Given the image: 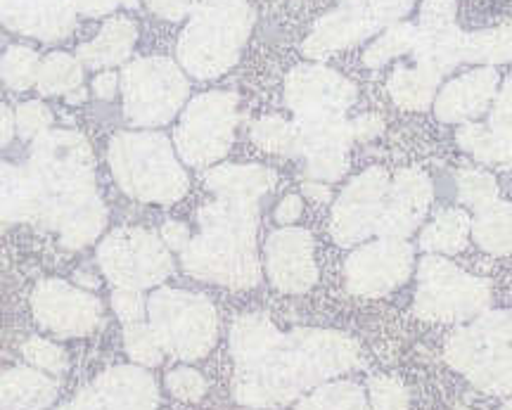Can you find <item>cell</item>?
<instances>
[{"label": "cell", "mask_w": 512, "mask_h": 410, "mask_svg": "<svg viewBox=\"0 0 512 410\" xmlns=\"http://www.w3.org/2000/svg\"><path fill=\"white\" fill-rule=\"evenodd\" d=\"M233 396L249 408H283L361 365V349L337 330L283 332L264 313H247L230 330Z\"/></svg>", "instance_id": "1"}, {"label": "cell", "mask_w": 512, "mask_h": 410, "mask_svg": "<svg viewBox=\"0 0 512 410\" xmlns=\"http://www.w3.org/2000/svg\"><path fill=\"white\" fill-rule=\"evenodd\" d=\"M27 171L41 197L36 226L55 230L69 249L93 245L105 230L107 209L95 188L88 140L74 131H46L36 138Z\"/></svg>", "instance_id": "2"}, {"label": "cell", "mask_w": 512, "mask_h": 410, "mask_svg": "<svg viewBox=\"0 0 512 410\" xmlns=\"http://www.w3.org/2000/svg\"><path fill=\"white\" fill-rule=\"evenodd\" d=\"M259 204L252 197L216 195L197 214L200 235L181 252L185 273L204 283L249 290L261 283L256 254Z\"/></svg>", "instance_id": "3"}, {"label": "cell", "mask_w": 512, "mask_h": 410, "mask_svg": "<svg viewBox=\"0 0 512 410\" xmlns=\"http://www.w3.org/2000/svg\"><path fill=\"white\" fill-rule=\"evenodd\" d=\"M114 181L128 197L174 204L188 192V174L162 133H117L110 143Z\"/></svg>", "instance_id": "4"}, {"label": "cell", "mask_w": 512, "mask_h": 410, "mask_svg": "<svg viewBox=\"0 0 512 410\" xmlns=\"http://www.w3.org/2000/svg\"><path fill=\"white\" fill-rule=\"evenodd\" d=\"M254 24L245 0H202L178 43L183 67L197 79H214L228 72Z\"/></svg>", "instance_id": "5"}, {"label": "cell", "mask_w": 512, "mask_h": 410, "mask_svg": "<svg viewBox=\"0 0 512 410\" xmlns=\"http://www.w3.org/2000/svg\"><path fill=\"white\" fill-rule=\"evenodd\" d=\"M446 363L477 389L512 394V313L484 311L448 337Z\"/></svg>", "instance_id": "6"}, {"label": "cell", "mask_w": 512, "mask_h": 410, "mask_svg": "<svg viewBox=\"0 0 512 410\" xmlns=\"http://www.w3.org/2000/svg\"><path fill=\"white\" fill-rule=\"evenodd\" d=\"M147 316L164 354L178 361L204 358L219 337V316L204 294L162 287L147 299Z\"/></svg>", "instance_id": "7"}, {"label": "cell", "mask_w": 512, "mask_h": 410, "mask_svg": "<svg viewBox=\"0 0 512 410\" xmlns=\"http://www.w3.org/2000/svg\"><path fill=\"white\" fill-rule=\"evenodd\" d=\"M491 287L486 280L460 271L451 261L430 254L418 266L415 313L432 323H463L486 311Z\"/></svg>", "instance_id": "8"}, {"label": "cell", "mask_w": 512, "mask_h": 410, "mask_svg": "<svg viewBox=\"0 0 512 410\" xmlns=\"http://www.w3.org/2000/svg\"><path fill=\"white\" fill-rule=\"evenodd\" d=\"M98 264L117 290H150L174 271L169 247L152 230L117 228L98 247Z\"/></svg>", "instance_id": "9"}, {"label": "cell", "mask_w": 512, "mask_h": 410, "mask_svg": "<svg viewBox=\"0 0 512 410\" xmlns=\"http://www.w3.org/2000/svg\"><path fill=\"white\" fill-rule=\"evenodd\" d=\"M124 112L136 126H162L181 110L188 81L174 62L162 57L138 60L126 67L124 79Z\"/></svg>", "instance_id": "10"}, {"label": "cell", "mask_w": 512, "mask_h": 410, "mask_svg": "<svg viewBox=\"0 0 512 410\" xmlns=\"http://www.w3.org/2000/svg\"><path fill=\"white\" fill-rule=\"evenodd\" d=\"M238 126V98L207 93L195 98L176 128V150L185 164L209 166L228 155Z\"/></svg>", "instance_id": "11"}, {"label": "cell", "mask_w": 512, "mask_h": 410, "mask_svg": "<svg viewBox=\"0 0 512 410\" xmlns=\"http://www.w3.org/2000/svg\"><path fill=\"white\" fill-rule=\"evenodd\" d=\"M418 0H339L330 15H325L304 43V55L325 57L335 50L349 48L399 24Z\"/></svg>", "instance_id": "12"}, {"label": "cell", "mask_w": 512, "mask_h": 410, "mask_svg": "<svg viewBox=\"0 0 512 410\" xmlns=\"http://www.w3.org/2000/svg\"><path fill=\"white\" fill-rule=\"evenodd\" d=\"M392 178L384 169H368L356 176L332 207L330 233L339 247H354L377 235Z\"/></svg>", "instance_id": "13"}, {"label": "cell", "mask_w": 512, "mask_h": 410, "mask_svg": "<svg viewBox=\"0 0 512 410\" xmlns=\"http://www.w3.org/2000/svg\"><path fill=\"white\" fill-rule=\"evenodd\" d=\"M415 252L406 240H380L358 247L347 259V287L358 297H382L406 283L413 273Z\"/></svg>", "instance_id": "14"}, {"label": "cell", "mask_w": 512, "mask_h": 410, "mask_svg": "<svg viewBox=\"0 0 512 410\" xmlns=\"http://www.w3.org/2000/svg\"><path fill=\"white\" fill-rule=\"evenodd\" d=\"M356 100L354 83L318 64L297 67L285 81V102L294 121L342 119Z\"/></svg>", "instance_id": "15"}, {"label": "cell", "mask_w": 512, "mask_h": 410, "mask_svg": "<svg viewBox=\"0 0 512 410\" xmlns=\"http://www.w3.org/2000/svg\"><path fill=\"white\" fill-rule=\"evenodd\" d=\"M31 304L38 323L57 337L91 335L102 323L100 299L62 280H46L38 285Z\"/></svg>", "instance_id": "16"}, {"label": "cell", "mask_w": 512, "mask_h": 410, "mask_svg": "<svg viewBox=\"0 0 512 410\" xmlns=\"http://www.w3.org/2000/svg\"><path fill=\"white\" fill-rule=\"evenodd\" d=\"M157 403V382L145 368L117 365L57 410H157Z\"/></svg>", "instance_id": "17"}, {"label": "cell", "mask_w": 512, "mask_h": 410, "mask_svg": "<svg viewBox=\"0 0 512 410\" xmlns=\"http://www.w3.org/2000/svg\"><path fill=\"white\" fill-rule=\"evenodd\" d=\"M465 31L456 24V0H425L420 8L413 57L444 79L463 62Z\"/></svg>", "instance_id": "18"}, {"label": "cell", "mask_w": 512, "mask_h": 410, "mask_svg": "<svg viewBox=\"0 0 512 410\" xmlns=\"http://www.w3.org/2000/svg\"><path fill=\"white\" fill-rule=\"evenodd\" d=\"M299 136L297 157H302L309 181L335 183L347 171V152L354 143V128L347 117L294 121Z\"/></svg>", "instance_id": "19"}, {"label": "cell", "mask_w": 512, "mask_h": 410, "mask_svg": "<svg viewBox=\"0 0 512 410\" xmlns=\"http://www.w3.org/2000/svg\"><path fill=\"white\" fill-rule=\"evenodd\" d=\"M313 235L304 228H280L266 242V273L280 292L299 294L318 280Z\"/></svg>", "instance_id": "20"}, {"label": "cell", "mask_w": 512, "mask_h": 410, "mask_svg": "<svg viewBox=\"0 0 512 410\" xmlns=\"http://www.w3.org/2000/svg\"><path fill=\"white\" fill-rule=\"evenodd\" d=\"M432 197L434 188L427 174H422L418 169L399 171L392 178V185H389L387 204H384L382 221L377 226V237L406 240L425 219Z\"/></svg>", "instance_id": "21"}, {"label": "cell", "mask_w": 512, "mask_h": 410, "mask_svg": "<svg viewBox=\"0 0 512 410\" xmlns=\"http://www.w3.org/2000/svg\"><path fill=\"white\" fill-rule=\"evenodd\" d=\"M458 145L479 162L494 166L512 164V76L498 88L486 124H465L458 131Z\"/></svg>", "instance_id": "22"}, {"label": "cell", "mask_w": 512, "mask_h": 410, "mask_svg": "<svg viewBox=\"0 0 512 410\" xmlns=\"http://www.w3.org/2000/svg\"><path fill=\"white\" fill-rule=\"evenodd\" d=\"M498 95V74L494 67H479L448 81L434 100V114L446 124H470L472 119L494 105Z\"/></svg>", "instance_id": "23"}, {"label": "cell", "mask_w": 512, "mask_h": 410, "mask_svg": "<svg viewBox=\"0 0 512 410\" xmlns=\"http://www.w3.org/2000/svg\"><path fill=\"white\" fill-rule=\"evenodd\" d=\"M12 27L43 41H57L74 27L72 0H0Z\"/></svg>", "instance_id": "24"}, {"label": "cell", "mask_w": 512, "mask_h": 410, "mask_svg": "<svg viewBox=\"0 0 512 410\" xmlns=\"http://www.w3.org/2000/svg\"><path fill=\"white\" fill-rule=\"evenodd\" d=\"M57 399V382L34 368L0 375V410H43Z\"/></svg>", "instance_id": "25"}, {"label": "cell", "mask_w": 512, "mask_h": 410, "mask_svg": "<svg viewBox=\"0 0 512 410\" xmlns=\"http://www.w3.org/2000/svg\"><path fill=\"white\" fill-rule=\"evenodd\" d=\"M41 219V197L29 171L0 162V230L10 223Z\"/></svg>", "instance_id": "26"}, {"label": "cell", "mask_w": 512, "mask_h": 410, "mask_svg": "<svg viewBox=\"0 0 512 410\" xmlns=\"http://www.w3.org/2000/svg\"><path fill=\"white\" fill-rule=\"evenodd\" d=\"M207 188L214 195H233V197H252V200H264L275 188V174L264 166H238L226 164L216 166L204 176Z\"/></svg>", "instance_id": "27"}, {"label": "cell", "mask_w": 512, "mask_h": 410, "mask_svg": "<svg viewBox=\"0 0 512 410\" xmlns=\"http://www.w3.org/2000/svg\"><path fill=\"white\" fill-rule=\"evenodd\" d=\"M441 76L430 72L422 64H411V67H399L389 79V95L396 105L403 110H427L437 100V88Z\"/></svg>", "instance_id": "28"}, {"label": "cell", "mask_w": 512, "mask_h": 410, "mask_svg": "<svg viewBox=\"0 0 512 410\" xmlns=\"http://www.w3.org/2000/svg\"><path fill=\"white\" fill-rule=\"evenodd\" d=\"M133 43H136V27L128 19H112L95 41L79 48V57L86 67H110L126 60Z\"/></svg>", "instance_id": "29"}, {"label": "cell", "mask_w": 512, "mask_h": 410, "mask_svg": "<svg viewBox=\"0 0 512 410\" xmlns=\"http://www.w3.org/2000/svg\"><path fill=\"white\" fill-rule=\"evenodd\" d=\"M472 237L484 252L503 256L512 252V204L496 200L475 211Z\"/></svg>", "instance_id": "30"}, {"label": "cell", "mask_w": 512, "mask_h": 410, "mask_svg": "<svg viewBox=\"0 0 512 410\" xmlns=\"http://www.w3.org/2000/svg\"><path fill=\"white\" fill-rule=\"evenodd\" d=\"M472 233V219L463 209H446L437 214L430 226L422 230L420 249L434 254H458Z\"/></svg>", "instance_id": "31"}, {"label": "cell", "mask_w": 512, "mask_h": 410, "mask_svg": "<svg viewBox=\"0 0 512 410\" xmlns=\"http://www.w3.org/2000/svg\"><path fill=\"white\" fill-rule=\"evenodd\" d=\"M512 60V27L482 29L475 34H465L463 62L494 67Z\"/></svg>", "instance_id": "32"}, {"label": "cell", "mask_w": 512, "mask_h": 410, "mask_svg": "<svg viewBox=\"0 0 512 410\" xmlns=\"http://www.w3.org/2000/svg\"><path fill=\"white\" fill-rule=\"evenodd\" d=\"M294 410H373L356 382H328L313 389Z\"/></svg>", "instance_id": "33"}, {"label": "cell", "mask_w": 512, "mask_h": 410, "mask_svg": "<svg viewBox=\"0 0 512 410\" xmlns=\"http://www.w3.org/2000/svg\"><path fill=\"white\" fill-rule=\"evenodd\" d=\"M252 140L261 150L273 152V155L297 157L299 150V136L294 121H285L280 117L261 119L259 124L252 128Z\"/></svg>", "instance_id": "34"}, {"label": "cell", "mask_w": 512, "mask_h": 410, "mask_svg": "<svg viewBox=\"0 0 512 410\" xmlns=\"http://www.w3.org/2000/svg\"><path fill=\"white\" fill-rule=\"evenodd\" d=\"M415 36H418V24H408V22L392 24V27L384 29V34L368 48L366 64L375 69V67H382L384 62L392 60V57L413 53Z\"/></svg>", "instance_id": "35"}, {"label": "cell", "mask_w": 512, "mask_h": 410, "mask_svg": "<svg viewBox=\"0 0 512 410\" xmlns=\"http://www.w3.org/2000/svg\"><path fill=\"white\" fill-rule=\"evenodd\" d=\"M124 344L126 354L131 356V361L140 365V368H155L162 363L164 349L159 344L155 330L150 328V323H133L124 328Z\"/></svg>", "instance_id": "36"}, {"label": "cell", "mask_w": 512, "mask_h": 410, "mask_svg": "<svg viewBox=\"0 0 512 410\" xmlns=\"http://www.w3.org/2000/svg\"><path fill=\"white\" fill-rule=\"evenodd\" d=\"M38 79L43 93H69L81 83V64L69 55H50Z\"/></svg>", "instance_id": "37"}, {"label": "cell", "mask_w": 512, "mask_h": 410, "mask_svg": "<svg viewBox=\"0 0 512 410\" xmlns=\"http://www.w3.org/2000/svg\"><path fill=\"white\" fill-rule=\"evenodd\" d=\"M458 197L465 207L472 211L486 207L498 197V185L491 174H479V171H460L458 178Z\"/></svg>", "instance_id": "38"}, {"label": "cell", "mask_w": 512, "mask_h": 410, "mask_svg": "<svg viewBox=\"0 0 512 410\" xmlns=\"http://www.w3.org/2000/svg\"><path fill=\"white\" fill-rule=\"evenodd\" d=\"M368 396L373 410H408L411 406L406 387L394 377H373L368 382Z\"/></svg>", "instance_id": "39"}, {"label": "cell", "mask_w": 512, "mask_h": 410, "mask_svg": "<svg viewBox=\"0 0 512 410\" xmlns=\"http://www.w3.org/2000/svg\"><path fill=\"white\" fill-rule=\"evenodd\" d=\"M22 354L27 361L34 365V368L46 370V373H64L67 370V354L57 347L53 342H46V339L34 337L24 344Z\"/></svg>", "instance_id": "40"}, {"label": "cell", "mask_w": 512, "mask_h": 410, "mask_svg": "<svg viewBox=\"0 0 512 410\" xmlns=\"http://www.w3.org/2000/svg\"><path fill=\"white\" fill-rule=\"evenodd\" d=\"M166 389L181 401H200L207 394V382L192 368H176L166 375Z\"/></svg>", "instance_id": "41"}, {"label": "cell", "mask_w": 512, "mask_h": 410, "mask_svg": "<svg viewBox=\"0 0 512 410\" xmlns=\"http://www.w3.org/2000/svg\"><path fill=\"white\" fill-rule=\"evenodd\" d=\"M36 55L29 53V50H12L8 55V60H5V79L8 83H12L15 88H27L34 83L36 79Z\"/></svg>", "instance_id": "42"}, {"label": "cell", "mask_w": 512, "mask_h": 410, "mask_svg": "<svg viewBox=\"0 0 512 410\" xmlns=\"http://www.w3.org/2000/svg\"><path fill=\"white\" fill-rule=\"evenodd\" d=\"M112 309L117 313L121 323H143V316L147 313V301L143 297V292L138 290H114Z\"/></svg>", "instance_id": "43"}, {"label": "cell", "mask_w": 512, "mask_h": 410, "mask_svg": "<svg viewBox=\"0 0 512 410\" xmlns=\"http://www.w3.org/2000/svg\"><path fill=\"white\" fill-rule=\"evenodd\" d=\"M50 112L38 102H31V105H24L19 110V133L24 138H34V136H43L50 126Z\"/></svg>", "instance_id": "44"}, {"label": "cell", "mask_w": 512, "mask_h": 410, "mask_svg": "<svg viewBox=\"0 0 512 410\" xmlns=\"http://www.w3.org/2000/svg\"><path fill=\"white\" fill-rule=\"evenodd\" d=\"M162 240H164V245L169 249H174V252H183V249L190 245L192 235H190L188 226H183V223H176V221H169L162 226Z\"/></svg>", "instance_id": "45"}, {"label": "cell", "mask_w": 512, "mask_h": 410, "mask_svg": "<svg viewBox=\"0 0 512 410\" xmlns=\"http://www.w3.org/2000/svg\"><path fill=\"white\" fill-rule=\"evenodd\" d=\"M299 216H302V197L299 195H287L285 200L278 204V209H275V221L283 228L292 226Z\"/></svg>", "instance_id": "46"}, {"label": "cell", "mask_w": 512, "mask_h": 410, "mask_svg": "<svg viewBox=\"0 0 512 410\" xmlns=\"http://www.w3.org/2000/svg\"><path fill=\"white\" fill-rule=\"evenodd\" d=\"M192 3L195 0H147V5L166 19H181L192 8Z\"/></svg>", "instance_id": "47"}, {"label": "cell", "mask_w": 512, "mask_h": 410, "mask_svg": "<svg viewBox=\"0 0 512 410\" xmlns=\"http://www.w3.org/2000/svg\"><path fill=\"white\" fill-rule=\"evenodd\" d=\"M351 128H354L356 140H370V138L380 136L382 128H384V121L380 117H375V114H363V117L351 121Z\"/></svg>", "instance_id": "48"}, {"label": "cell", "mask_w": 512, "mask_h": 410, "mask_svg": "<svg viewBox=\"0 0 512 410\" xmlns=\"http://www.w3.org/2000/svg\"><path fill=\"white\" fill-rule=\"evenodd\" d=\"M121 3L136 5V0H76V8H79L81 12H86V15L98 17V15H105V12L114 10Z\"/></svg>", "instance_id": "49"}, {"label": "cell", "mask_w": 512, "mask_h": 410, "mask_svg": "<svg viewBox=\"0 0 512 410\" xmlns=\"http://www.w3.org/2000/svg\"><path fill=\"white\" fill-rule=\"evenodd\" d=\"M117 86H119L117 74L105 72V74H100L98 79H95L93 91H95V95H98V98H102V100H112L114 93H117Z\"/></svg>", "instance_id": "50"}, {"label": "cell", "mask_w": 512, "mask_h": 410, "mask_svg": "<svg viewBox=\"0 0 512 410\" xmlns=\"http://www.w3.org/2000/svg\"><path fill=\"white\" fill-rule=\"evenodd\" d=\"M302 190H304L306 197H311V200H316V202H328L330 200V190H328V185H325V183L306 181Z\"/></svg>", "instance_id": "51"}, {"label": "cell", "mask_w": 512, "mask_h": 410, "mask_svg": "<svg viewBox=\"0 0 512 410\" xmlns=\"http://www.w3.org/2000/svg\"><path fill=\"white\" fill-rule=\"evenodd\" d=\"M12 138V117L5 107H0V145H5Z\"/></svg>", "instance_id": "52"}, {"label": "cell", "mask_w": 512, "mask_h": 410, "mask_svg": "<svg viewBox=\"0 0 512 410\" xmlns=\"http://www.w3.org/2000/svg\"><path fill=\"white\" fill-rule=\"evenodd\" d=\"M503 410H512V399H510L508 403H505V406H503Z\"/></svg>", "instance_id": "53"}]
</instances>
